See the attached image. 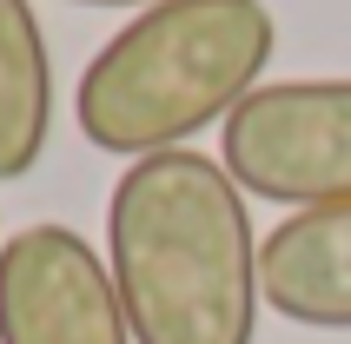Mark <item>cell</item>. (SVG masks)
Returning a JSON list of instances; mask_svg holds the SVG:
<instances>
[{
  "label": "cell",
  "instance_id": "6da1fadb",
  "mask_svg": "<svg viewBox=\"0 0 351 344\" xmlns=\"http://www.w3.org/2000/svg\"><path fill=\"white\" fill-rule=\"evenodd\" d=\"M106 271L133 344H252L258 331V232L245 192L219 159H133L106 199Z\"/></svg>",
  "mask_w": 351,
  "mask_h": 344
},
{
  "label": "cell",
  "instance_id": "7a4b0ae2",
  "mask_svg": "<svg viewBox=\"0 0 351 344\" xmlns=\"http://www.w3.org/2000/svg\"><path fill=\"white\" fill-rule=\"evenodd\" d=\"M272 47L278 27L265 0H159L86 60L73 119L99 153H179L265 86Z\"/></svg>",
  "mask_w": 351,
  "mask_h": 344
},
{
  "label": "cell",
  "instance_id": "3957f363",
  "mask_svg": "<svg viewBox=\"0 0 351 344\" xmlns=\"http://www.w3.org/2000/svg\"><path fill=\"white\" fill-rule=\"evenodd\" d=\"M219 166L245 199L351 206V79H265L226 119Z\"/></svg>",
  "mask_w": 351,
  "mask_h": 344
},
{
  "label": "cell",
  "instance_id": "277c9868",
  "mask_svg": "<svg viewBox=\"0 0 351 344\" xmlns=\"http://www.w3.org/2000/svg\"><path fill=\"white\" fill-rule=\"evenodd\" d=\"M0 344H133L113 271L73 225L0 238Z\"/></svg>",
  "mask_w": 351,
  "mask_h": 344
},
{
  "label": "cell",
  "instance_id": "5b68a950",
  "mask_svg": "<svg viewBox=\"0 0 351 344\" xmlns=\"http://www.w3.org/2000/svg\"><path fill=\"white\" fill-rule=\"evenodd\" d=\"M258 291L285 325L351 331V206L285 212L258 238Z\"/></svg>",
  "mask_w": 351,
  "mask_h": 344
},
{
  "label": "cell",
  "instance_id": "8992f818",
  "mask_svg": "<svg viewBox=\"0 0 351 344\" xmlns=\"http://www.w3.org/2000/svg\"><path fill=\"white\" fill-rule=\"evenodd\" d=\"M53 133V53L34 0H0V186L40 166Z\"/></svg>",
  "mask_w": 351,
  "mask_h": 344
},
{
  "label": "cell",
  "instance_id": "52a82bcc",
  "mask_svg": "<svg viewBox=\"0 0 351 344\" xmlns=\"http://www.w3.org/2000/svg\"><path fill=\"white\" fill-rule=\"evenodd\" d=\"M73 7H139V14H146V7H159V0H73Z\"/></svg>",
  "mask_w": 351,
  "mask_h": 344
}]
</instances>
